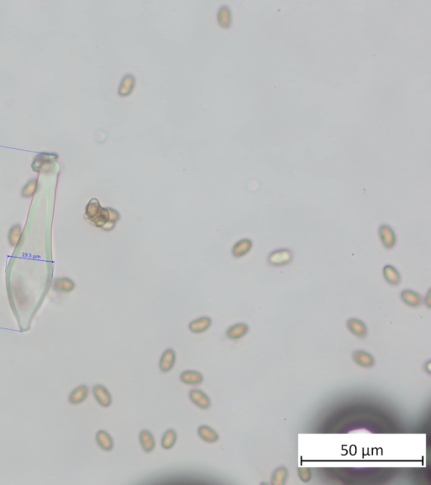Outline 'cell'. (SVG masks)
Masks as SVG:
<instances>
[{
	"label": "cell",
	"instance_id": "obj_1",
	"mask_svg": "<svg viewBox=\"0 0 431 485\" xmlns=\"http://www.w3.org/2000/svg\"><path fill=\"white\" fill-rule=\"evenodd\" d=\"M84 219L97 228H103L109 222H115L120 219V213L113 208H104L98 200H90L85 207Z\"/></svg>",
	"mask_w": 431,
	"mask_h": 485
},
{
	"label": "cell",
	"instance_id": "obj_2",
	"mask_svg": "<svg viewBox=\"0 0 431 485\" xmlns=\"http://www.w3.org/2000/svg\"><path fill=\"white\" fill-rule=\"evenodd\" d=\"M58 158V154L42 153L36 155L32 164V171L37 173H49L54 167L55 162Z\"/></svg>",
	"mask_w": 431,
	"mask_h": 485
},
{
	"label": "cell",
	"instance_id": "obj_3",
	"mask_svg": "<svg viewBox=\"0 0 431 485\" xmlns=\"http://www.w3.org/2000/svg\"><path fill=\"white\" fill-rule=\"evenodd\" d=\"M293 259V254L290 250L281 249L274 250L269 254L268 262L273 266H284L291 263Z\"/></svg>",
	"mask_w": 431,
	"mask_h": 485
},
{
	"label": "cell",
	"instance_id": "obj_4",
	"mask_svg": "<svg viewBox=\"0 0 431 485\" xmlns=\"http://www.w3.org/2000/svg\"><path fill=\"white\" fill-rule=\"evenodd\" d=\"M92 393L96 402L103 408H109L112 405V393L101 384H96L92 389Z\"/></svg>",
	"mask_w": 431,
	"mask_h": 485
},
{
	"label": "cell",
	"instance_id": "obj_5",
	"mask_svg": "<svg viewBox=\"0 0 431 485\" xmlns=\"http://www.w3.org/2000/svg\"><path fill=\"white\" fill-rule=\"evenodd\" d=\"M378 234L382 244L386 250H392L395 247L397 243L396 234L390 226L383 224L379 228Z\"/></svg>",
	"mask_w": 431,
	"mask_h": 485
},
{
	"label": "cell",
	"instance_id": "obj_6",
	"mask_svg": "<svg viewBox=\"0 0 431 485\" xmlns=\"http://www.w3.org/2000/svg\"><path fill=\"white\" fill-rule=\"evenodd\" d=\"M189 398L196 407L201 409H208L211 407V399L206 392L200 389H192L189 392Z\"/></svg>",
	"mask_w": 431,
	"mask_h": 485
},
{
	"label": "cell",
	"instance_id": "obj_7",
	"mask_svg": "<svg viewBox=\"0 0 431 485\" xmlns=\"http://www.w3.org/2000/svg\"><path fill=\"white\" fill-rule=\"evenodd\" d=\"M176 362V353L173 349H167L160 357L159 367L163 373H170Z\"/></svg>",
	"mask_w": 431,
	"mask_h": 485
},
{
	"label": "cell",
	"instance_id": "obj_8",
	"mask_svg": "<svg viewBox=\"0 0 431 485\" xmlns=\"http://www.w3.org/2000/svg\"><path fill=\"white\" fill-rule=\"evenodd\" d=\"M179 380L184 384L189 386H196L201 384L204 381V376L197 371L187 370L184 371L179 375Z\"/></svg>",
	"mask_w": 431,
	"mask_h": 485
},
{
	"label": "cell",
	"instance_id": "obj_9",
	"mask_svg": "<svg viewBox=\"0 0 431 485\" xmlns=\"http://www.w3.org/2000/svg\"><path fill=\"white\" fill-rule=\"evenodd\" d=\"M90 395V389L88 386L80 385L74 389L68 396V402L71 405H78L85 401Z\"/></svg>",
	"mask_w": 431,
	"mask_h": 485
},
{
	"label": "cell",
	"instance_id": "obj_10",
	"mask_svg": "<svg viewBox=\"0 0 431 485\" xmlns=\"http://www.w3.org/2000/svg\"><path fill=\"white\" fill-rule=\"evenodd\" d=\"M198 437L201 440L208 444L217 443L219 440V435L213 428L207 424H201L197 429Z\"/></svg>",
	"mask_w": 431,
	"mask_h": 485
},
{
	"label": "cell",
	"instance_id": "obj_11",
	"mask_svg": "<svg viewBox=\"0 0 431 485\" xmlns=\"http://www.w3.org/2000/svg\"><path fill=\"white\" fill-rule=\"evenodd\" d=\"M96 443L101 450L112 452L114 448V440L111 434L104 430H99L96 435Z\"/></svg>",
	"mask_w": 431,
	"mask_h": 485
},
{
	"label": "cell",
	"instance_id": "obj_12",
	"mask_svg": "<svg viewBox=\"0 0 431 485\" xmlns=\"http://www.w3.org/2000/svg\"><path fill=\"white\" fill-rule=\"evenodd\" d=\"M138 440L141 447L145 453H150L155 449L156 440L154 435L147 430L141 431L138 436Z\"/></svg>",
	"mask_w": 431,
	"mask_h": 485
},
{
	"label": "cell",
	"instance_id": "obj_13",
	"mask_svg": "<svg viewBox=\"0 0 431 485\" xmlns=\"http://www.w3.org/2000/svg\"><path fill=\"white\" fill-rule=\"evenodd\" d=\"M400 297L402 302L411 308H418L424 302L422 296L413 290H403Z\"/></svg>",
	"mask_w": 431,
	"mask_h": 485
},
{
	"label": "cell",
	"instance_id": "obj_14",
	"mask_svg": "<svg viewBox=\"0 0 431 485\" xmlns=\"http://www.w3.org/2000/svg\"><path fill=\"white\" fill-rule=\"evenodd\" d=\"M347 328L354 336L365 338L367 334V327L363 321L357 318H351L347 321Z\"/></svg>",
	"mask_w": 431,
	"mask_h": 485
},
{
	"label": "cell",
	"instance_id": "obj_15",
	"mask_svg": "<svg viewBox=\"0 0 431 485\" xmlns=\"http://www.w3.org/2000/svg\"><path fill=\"white\" fill-rule=\"evenodd\" d=\"M249 329V326L246 324H243V323L236 324V325H232L231 327L227 329V331H226V336L230 340L237 341L241 338L244 337L248 334Z\"/></svg>",
	"mask_w": 431,
	"mask_h": 485
},
{
	"label": "cell",
	"instance_id": "obj_16",
	"mask_svg": "<svg viewBox=\"0 0 431 485\" xmlns=\"http://www.w3.org/2000/svg\"><path fill=\"white\" fill-rule=\"evenodd\" d=\"M352 357L355 363L365 368L371 367L375 364L373 357L365 350H355L352 355Z\"/></svg>",
	"mask_w": 431,
	"mask_h": 485
},
{
	"label": "cell",
	"instance_id": "obj_17",
	"mask_svg": "<svg viewBox=\"0 0 431 485\" xmlns=\"http://www.w3.org/2000/svg\"><path fill=\"white\" fill-rule=\"evenodd\" d=\"M211 319L209 317H201L191 322L189 329L194 334H202L211 327Z\"/></svg>",
	"mask_w": 431,
	"mask_h": 485
},
{
	"label": "cell",
	"instance_id": "obj_18",
	"mask_svg": "<svg viewBox=\"0 0 431 485\" xmlns=\"http://www.w3.org/2000/svg\"><path fill=\"white\" fill-rule=\"evenodd\" d=\"M75 288V283L68 277H60L54 280L52 289L60 293H71Z\"/></svg>",
	"mask_w": 431,
	"mask_h": 485
},
{
	"label": "cell",
	"instance_id": "obj_19",
	"mask_svg": "<svg viewBox=\"0 0 431 485\" xmlns=\"http://www.w3.org/2000/svg\"><path fill=\"white\" fill-rule=\"evenodd\" d=\"M253 243L250 239L244 238L237 242L233 248V254L234 257L241 258L246 255L252 249Z\"/></svg>",
	"mask_w": 431,
	"mask_h": 485
},
{
	"label": "cell",
	"instance_id": "obj_20",
	"mask_svg": "<svg viewBox=\"0 0 431 485\" xmlns=\"http://www.w3.org/2000/svg\"><path fill=\"white\" fill-rule=\"evenodd\" d=\"M384 279L386 280V282L392 285V286H397L400 283L401 277L400 274L395 267L391 265H386L383 268Z\"/></svg>",
	"mask_w": 431,
	"mask_h": 485
},
{
	"label": "cell",
	"instance_id": "obj_21",
	"mask_svg": "<svg viewBox=\"0 0 431 485\" xmlns=\"http://www.w3.org/2000/svg\"><path fill=\"white\" fill-rule=\"evenodd\" d=\"M177 438H178V436H177V433L175 430H173V429L168 430L163 433V437L161 438V442H160L161 447H163L164 450L172 449L176 444Z\"/></svg>",
	"mask_w": 431,
	"mask_h": 485
},
{
	"label": "cell",
	"instance_id": "obj_22",
	"mask_svg": "<svg viewBox=\"0 0 431 485\" xmlns=\"http://www.w3.org/2000/svg\"><path fill=\"white\" fill-rule=\"evenodd\" d=\"M22 235V227L19 224H16L10 228L8 238L9 243L12 247L16 248L19 244Z\"/></svg>",
	"mask_w": 431,
	"mask_h": 485
},
{
	"label": "cell",
	"instance_id": "obj_23",
	"mask_svg": "<svg viewBox=\"0 0 431 485\" xmlns=\"http://www.w3.org/2000/svg\"><path fill=\"white\" fill-rule=\"evenodd\" d=\"M288 471L287 468L285 467H280L277 469H275V472H273L271 477L272 485H283L286 484V481L287 479Z\"/></svg>",
	"mask_w": 431,
	"mask_h": 485
},
{
	"label": "cell",
	"instance_id": "obj_24",
	"mask_svg": "<svg viewBox=\"0 0 431 485\" xmlns=\"http://www.w3.org/2000/svg\"><path fill=\"white\" fill-rule=\"evenodd\" d=\"M134 78L130 74L125 76L122 79V84L119 90V93L122 95H128L131 93V90L134 86Z\"/></svg>",
	"mask_w": 431,
	"mask_h": 485
},
{
	"label": "cell",
	"instance_id": "obj_25",
	"mask_svg": "<svg viewBox=\"0 0 431 485\" xmlns=\"http://www.w3.org/2000/svg\"><path fill=\"white\" fill-rule=\"evenodd\" d=\"M37 190H38V180L36 179L30 180L29 182L23 187L21 195L25 198H30L35 195Z\"/></svg>",
	"mask_w": 431,
	"mask_h": 485
},
{
	"label": "cell",
	"instance_id": "obj_26",
	"mask_svg": "<svg viewBox=\"0 0 431 485\" xmlns=\"http://www.w3.org/2000/svg\"><path fill=\"white\" fill-rule=\"evenodd\" d=\"M218 22L224 27H227L230 25V12L227 6L222 7L219 10Z\"/></svg>",
	"mask_w": 431,
	"mask_h": 485
},
{
	"label": "cell",
	"instance_id": "obj_27",
	"mask_svg": "<svg viewBox=\"0 0 431 485\" xmlns=\"http://www.w3.org/2000/svg\"><path fill=\"white\" fill-rule=\"evenodd\" d=\"M297 473H298V477L300 478L301 480L303 482H309L311 479H312V472H311V470L309 469H307V468H300V469H298Z\"/></svg>",
	"mask_w": 431,
	"mask_h": 485
},
{
	"label": "cell",
	"instance_id": "obj_28",
	"mask_svg": "<svg viewBox=\"0 0 431 485\" xmlns=\"http://www.w3.org/2000/svg\"><path fill=\"white\" fill-rule=\"evenodd\" d=\"M431 289H430V291H429L428 293H427V295H426V297H425V304H426V306H427L428 308H431Z\"/></svg>",
	"mask_w": 431,
	"mask_h": 485
},
{
	"label": "cell",
	"instance_id": "obj_29",
	"mask_svg": "<svg viewBox=\"0 0 431 485\" xmlns=\"http://www.w3.org/2000/svg\"><path fill=\"white\" fill-rule=\"evenodd\" d=\"M425 370L428 373H431V361H428L427 363L425 364Z\"/></svg>",
	"mask_w": 431,
	"mask_h": 485
}]
</instances>
